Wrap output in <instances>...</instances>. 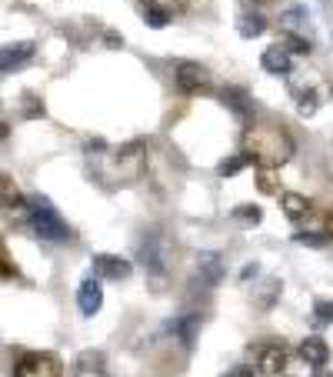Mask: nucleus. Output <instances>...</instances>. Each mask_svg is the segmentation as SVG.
I'll use <instances>...</instances> for the list:
<instances>
[{
    "label": "nucleus",
    "mask_w": 333,
    "mask_h": 377,
    "mask_svg": "<svg viewBox=\"0 0 333 377\" xmlns=\"http://www.w3.org/2000/svg\"><path fill=\"white\" fill-rule=\"evenodd\" d=\"M247 157L260 167H280L294 157V140L283 127H250L247 131Z\"/></svg>",
    "instance_id": "obj_1"
},
{
    "label": "nucleus",
    "mask_w": 333,
    "mask_h": 377,
    "mask_svg": "<svg viewBox=\"0 0 333 377\" xmlns=\"http://www.w3.org/2000/svg\"><path fill=\"white\" fill-rule=\"evenodd\" d=\"M27 204H30V210H27L30 227H34V234H37L40 241H54V244L70 241V227L60 221V214L54 210V204H50L47 197H34V201H27Z\"/></svg>",
    "instance_id": "obj_2"
},
{
    "label": "nucleus",
    "mask_w": 333,
    "mask_h": 377,
    "mask_svg": "<svg viewBox=\"0 0 333 377\" xmlns=\"http://www.w3.org/2000/svg\"><path fill=\"white\" fill-rule=\"evenodd\" d=\"M17 377H60V360L54 354L30 351L17 360Z\"/></svg>",
    "instance_id": "obj_3"
},
{
    "label": "nucleus",
    "mask_w": 333,
    "mask_h": 377,
    "mask_svg": "<svg viewBox=\"0 0 333 377\" xmlns=\"http://www.w3.org/2000/svg\"><path fill=\"white\" fill-rule=\"evenodd\" d=\"M177 87L184 94H207L210 91V71L200 67V64H193V60H184L177 67Z\"/></svg>",
    "instance_id": "obj_4"
},
{
    "label": "nucleus",
    "mask_w": 333,
    "mask_h": 377,
    "mask_svg": "<svg viewBox=\"0 0 333 377\" xmlns=\"http://www.w3.org/2000/svg\"><path fill=\"white\" fill-rule=\"evenodd\" d=\"M93 277H104V281H127L130 277V261L117 257V254H93Z\"/></svg>",
    "instance_id": "obj_5"
},
{
    "label": "nucleus",
    "mask_w": 333,
    "mask_h": 377,
    "mask_svg": "<svg viewBox=\"0 0 333 377\" xmlns=\"http://www.w3.org/2000/svg\"><path fill=\"white\" fill-rule=\"evenodd\" d=\"M140 7H144V20L153 30H160L177 10H184V0H140Z\"/></svg>",
    "instance_id": "obj_6"
},
{
    "label": "nucleus",
    "mask_w": 333,
    "mask_h": 377,
    "mask_svg": "<svg viewBox=\"0 0 333 377\" xmlns=\"http://www.w3.org/2000/svg\"><path fill=\"white\" fill-rule=\"evenodd\" d=\"M77 307H80V314H87L93 318L100 307H104V287L97 277H87V281L80 284V291H77Z\"/></svg>",
    "instance_id": "obj_7"
},
{
    "label": "nucleus",
    "mask_w": 333,
    "mask_h": 377,
    "mask_svg": "<svg viewBox=\"0 0 333 377\" xmlns=\"http://www.w3.org/2000/svg\"><path fill=\"white\" fill-rule=\"evenodd\" d=\"M30 57H34V44H30V40L7 44V47H0V71H3V74H10V71L23 67Z\"/></svg>",
    "instance_id": "obj_8"
},
{
    "label": "nucleus",
    "mask_w": 333,
    "mask_h": 377,
    "mask_svg": "<svg viewBox=\"0 0 333 377\" xmlns=\"http://www.w3.org/2000/svg\"><path fill=\"white\" fill-rule=\"evenodd\" d=\"M140 257H144V267L150 274H164L166 270V244L160 237H147L140 244Z\"/></svg>",
    "instance_id": "obj_9"
},
{
    "label": "nucleus",
    "mask_w": 333,
    "mask_h": 377,
    "mask_svg": "<svg viewBox=\"0 0 333 377\" xmlns=\"http://www.w3.org/2000/svg\"><path fill=\"white\" fill-rule=\"evenodd\" d=\"M257 367H260V374H270V377L283 374V367H287V351H283L280 344H267V347H260Z\"/></svg>",
    "instance_id": "obj_10"
},
{
    "label": "nucleus",
    "mask_w": 333,
    "mask_h": 377,
    "mask_svg": "<svg viewBox=\"0 0 333 377\" xmlns=\"http://www.w3.org/2000/svg\"><path fill=\"white\" fill-rule=\"evenodd\" d=\"M260 64H263V71H267V74H290V67H294L290 50H287V47H280V44L267 47L263 57H260Z\"/></svg>",
    "instance_id": "obj_11"
},
{
    "label": "nucleus",
    "mask_w": 333,
    "mask_h": 377,
    "mask_svg": "<svg viewBox=\"0 0 333 377\" xmlns=\"http://www.w3.org/2000/svg\"><path fill=\"white\" fill-rule=\"evenodd\" d=\"M166 331H170L173 338L180 340L184 347H190V344L197 340V331H200V318H197V314H184V318H173V321L166 324Z\"/></svg>",
    "instance_id": "obj_12"
},
{
    "label": "nucleus",
    "mask_w": 333,
    "mask_h": 377,
    "mask_svg": "<svg viewBox=\"0 0 333 377\" xmlns=\"http://www.w3.org/2000/svg\"><path fill=\"white\" fill-rule=\"evenodd\" d=\"M197 274H200V281L207 284V287H217V284L223 281V261L220 254H200L197 257Z\"/></svg>",
    "instance_id": "obj_13"
},
{
    "label": "nucleus",
    "mask_w": 333,
    "mask_h": 377,
    "mask_svg": "<svg viewBox=\"0 0 333 377\" xmlns=\"http://www.w3.org/2000/svg\"><path fill=\"white\" fill-rule=\"evenodd\" d=\"M300 358L307 360L310 367H323V364L330 360V347H327L323 338H307L300 344Z\"/></svg>",
    "instance_id": "obj_14"
},
{
    "label": "nucleus",
    "mask_w": 333,
    "mask_h": 377,
    "mask_svg": "<svg viewBox=\"0 0 333 377\" xmlns=\"http://www.w3.org/2000/svg\"><path fill=\"white\" fill-rule=\"evenodd\" d=\"M0 204H3V210L10 214V217H27V210H30V204L20 197V190L14 187V184H0Z\"/></svg>",
    "instance_id": "obj_15"
},
{
    "label": "nucleus",
    "mask_w": 333,
    "mask_h": 377,
    "mask_svg": "<svg viewBox=\"0 0 333 377\" xmlns=\"http://www.w3.org/2000/svg\"><path fill=\"white\" fill-rule=\"evenodd\" d=\"M220 97H223V104L237 113L240 120H250V117H254V104H250V97L243 94V91H237V87H227Z\"/></svg>",
    "instance_id": "obj_16"
},
{
    "label": "nucleus",
    "mask_w": 333,
    "mask_h": 377,
    "mask_svg": "<svg viewBox=\"0 0 333 377\" xmlns=\"http://www.w3.org/2000/svg\"><path fill=\"white\" fill-rule=\"evenodd\" d=\"M280 204H283V214H287L290 221H300V217L310 214V201L300 197V194H294V190H287V194L280 197Z\"/></svg>",
    "instance_id": "obj_17"
},
{
    "label": "nucleus",
    "mask_w": 333,
    "mask_h": 377,
    "mask_svg": "<svg viewBox=\"0 0 333 377\" xmlns=\"http://www.w3.org/2000/svg\"><path fill=\"white\" fill-rule=\"evenodd\" d=\"M237 30H240V37H260L263 30H267V17L263 14H240L237 20Z\"/></svg>",
    "instance_id": "obj_18"
},
{
    "label": "nucleus",
    "mask_w": 333,
    "mask_h": 377,
    "mask_svg": "<svg viewBox=\"0 0 333 377\" xmlns=\"http://www.w3.org/2000/svg\"><path fill=\"white\" fill-rule=\"evenodd\" d=\"M307 24H310L307 7H294V10H287V14L280 17V27H283L287 34H300V30H307Z\"/></svg>",
    "instance_id": "obj_19"
},
{
    "label": "nucleus",
    "mask_w": 333,
    "mask_h": 377,
    "mask_svg": "<svg viewBox=\"0 0 333 377\" xmlns=\"http://www.w3.org/2000/svg\"><path fill=\"white\" fill-rule=\"evenodd\" d=\"M316 107H320V104H316L314 91H300V94H296V111H300V117H314Z\"/></svg>",
    "instance_id": "obj_20"
},
{
    "label": "nucleus",
    "mask_w": 333,
    "mask_h": 377,
    "mask_svg": "<svg viewBox=\"0 0 333 377\" xmlns=\"http://www.w3.org/2000/svg\"><path fill=\"white\" fill-rule=\"evenodd\" d=\"M247 164H254V160H250V157H247V154H237V157H230V160H223L220 167V177H234V174H240L243 167H247Z\"/></svg>",
    "instance_id": "obj_21"
},
{
    "label": "nucleus",
    "mask_w": 333,
    "mask_h": 377,
    "mask_svg": "<svg viewBox=\"0 0 333 377\" xmlns=\"http://www.w3.org/2000/svg\"><path fill=\"white\" fill-rule=\"evenodd\" d=\"M234 217H237L240 224H260V221H263V210L254 208V204H240V208L234 210Z\"/></svg>",
    "instance_id": "obj_22"
},
{
    "label": "nucleus",
    "mask_w": 333,
    "mask_h": 377,
    "mask_svg": "<svg viewBox=\"0 0 333 377\" xmlns=\"http://www.w3.org/2000/svg\"><path fill=\"white\" fill-rule=\"evenodd\" d=\"M294 241L296 244H303V247H327V234H316V230H303V234H294Z\"/></svg>",
    "instance_id": "obj_23"
},
{
    "label": "nucleus",
    "mask_w": 333,
    "mask_h": 377,
    "mask_svg": "<svg viewBox=\"0 0 333 377\" xmlns=\"http://www.w3.org/2000/svg\"><path fill=\"white\" fill-rule=\"evenodd\" d=\"M77 364L87 367V371H104V354H100V351H84Z\"/></svg>",
    "instance_id": "obj_24"
},
{
    "label": "nucleus",
    "mask_w": 333,
    "mask_h": 377,
    "mask_svg": "<svg viewBox=\"0 0 333 377\" xmlns=\"http://www.w3.org/2000/svg\"><path fill=\"white\" fill-rule=\"evenodd\" d=\"M314 314H316V324H333V301H316Z\"/></svg>",
    "instance_id": "obj_25"
},
{
    "label": "nucleus",
    "mask_w": 333,
    "mask_h": 377,
    "mask_svg": "<svg viewBox=\"0 0 333 377\" xmlns=\"http://www.w3.org/2000/svg\"><path fill=\"white\" fill-rule=\"evenodd\" d=\"M14 274H17V267H14L7 247H3V241H0V277H14Z\"/></svg>",
    "instance_id": "obj_26"
},
{
    "label": "nucleus",
    "mask_w": 333,
    "mask_h": 377,
    "mask_svg": "<svg viewBox=\"0 0 333 377\" xmlns=\"http://www.w3.org/2000/svg\"><path fill=\"white\" fill-rule=\"evenodd\" d=\"M287 47L296 50V54H310V40L300 37V34H287Z\"/></svg>",
    "instance_id": "obj_27"
},
{
    "label": "nucleus",
    "mask_w": 333,
    "mask_h": 377,
    "mask_svg": "<svg viewBox=\"0 0 333 377\" xmlns=\"http://www.w3.org/2000/svg\"><path fill=\"white\" fill-rule=\"evenodd\" d=\"M260 190H267V194H274V190H277V184H274V177H270L267 170L260 174Z\"/></svg>",
    "instance_id": "obj_28"
},
{
    "label": "nucleus",
    "mask_w": 333,
    "mask_h": 377,
    "mask_svg": "<svg viewBox=\"0 0 333 377\" xmlns=\"http://www.w3.org/2000/svg\"><path fill=\"white\" fill-rule=\"evenodd\" d=\"M77 377H107V374H104V371H87V367H80Z\"/></svg>",
    "instance_id": "obj_29"
},
{
    "label": "nucleus",
    "mask_w": 333,
    "mask_h": 377,
    "mask_svg": "<svg viewBox=\"0 0 333 377\" xmlns=\"http://www.w3.org/2000/svg\"><path fill=\"white\" fill-rule=\"evenodd\" d=\"M254 274H257V264H250V267H243V274H240V277H243V281H247V277H254Z\"/></svg>",
    "instance_id": "obj_30"
},
{
    "label": "nucleus",
    "mask_w": 333,
    "mask_h": 377,
    "mask_svg": "<svg viewBox=\"0 0 333 377\" xmlns=\"http://www.w3.org/2000/svg\"><path fill=\"white\" fill-rule=\"evenodd\" d=\"M234 377H257V374H254V371H247V367H237V371H234Z\"/></svg>",
    "instance_id": "obj_31"
},
{
    "label": "nucleus",
    "mask_w": 333,
    "mask_h": 377,
    "mask_svg": "<svg viewBox=\"0 0 333 377\" xmlns=\"http://www.w3.org/2000/svg\"><path fill=\"white\" fill-rule=\"evenodd\" d=\"M327 237H333V210L327 214Z\"/></svg>",
    "instance_id": "obj_32"
},
{
    "label": "nucleus",
    "mask_w": 333,
    "mask_h": 377,
    "mask_svg": "<svg viewBox=\"0 0 333 377\" xmlns=\"http://www.w3.org/2000/svg\"><path fill=\"white\" fill-rule=\"evenodd\" d=\"M0 137H7V124H0Z\"/></svg>",
    "instance_id": "obj_33"
},
{
    "label": "nucleus",
    "mask_w": 333,
    "mask_h": 377,
    "mask_svg": "<svg viewBox=\"0 0 333 377\" xmlns=\"http://www.w3.org/2000/svg\"><path fill=\"white\" fill-rule=\"evenodd\" d=\"M247 3H270V0H247Z\"/></svg>",
    "instance_id": "obj_34"
},
{
    "label": "nucleus",
    "mask_w": 333,
    "mask_h": 377,
    "mask_svg": "<svg viewBox=\"0 0 333 377\" xmlns=\"http://www.w3.org/2000/svg\"><path fill=\"white\" fill-rule=\"evenodd\" d=\"M316 377H330V374H323V371H320V367H316Z\"/></svg>",
    "instance_id": "obj_35"
}]
</instances>
